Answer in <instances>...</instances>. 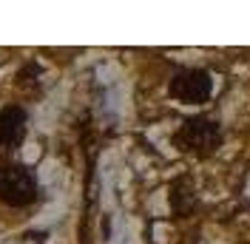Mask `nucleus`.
<instances>
[{
  "label": "nucleus",
  "instance_id": "nucleus-6",
  "mask_svg": "<svg viewBox=\"0 0 250 244\" xmlns=\"http://www.w3.org/2000/svg\"><path fill=\"white\" fill-rule=\"evenodd\" d=\"M46 236H48V233H29V242H40V244H43V242H46Z\"/></svg>",
  "mask_w": 250,
  "mask_h": 244
},
{
  "label": "nucleus",
  "instance_id": "nucleus-5",
  "mask_svg": "<svg viewBox=\"0 0 250 244\" xmlns=\"http://www.w3.org/2000/svg\"><path fill=\"white\" fill-rule=\"evenodd\" d=\"M196 207V193H193V184L188 179H176L171 184V210L176 216H188Z\"/></svg>",
  "mask_w": 250,
  "mask_h": 244
},
{
  "label": "nucleus",
  "instance_id": "nucleus-3",
  "mask_svg": "<svg viewBox=\"0 0 250 244\" xmlns=\"http://www.w3.org/2000/svg\"><path fill=\"white\" fill-rule=\"evenodd\" d=\"M213 94V77L205 68H182L171 80V97L188 105H202Z\"/></svg>",
  "mask_w": 250,
  "mask_h": 244
},
{
  "label": "nucleus",
  "instance_id": "nucleus-2",
  "mask_svg": "<svg viewBox=\"0 0 250 244\" xmlns=\"http://www.w3.org/2000/svg\"><path fill=\"white\" fill-rule=\"evenodd\" d=\"M37 196H40L37 179L26 165L0 168V202H6L9 207H26L31 202H37Z\"/></svg>",
  "mask_w": 250,
  "mask_h": 244
},
{
  "label": "nucleus",
  "instance_id": "nucleus-1",
  "mask_svg": "<svg viewBox=\"0 0 250 244\" xmlns=\"http://www.w3.org/2000/svg\"><path fill=\"white\" fill-rule=\"evenodd\" d=\"M219 142H222V128L210 117H190L173 134V145L179 151L196 153V156H210L219 148Z\"/></svg>",
  "mask_w": 250,
  "mask_h": 244
},
{
  "label": "nucleus",
  "instance_id": "nucleus-4",
  "mask_svg": "<svg viewBox=\"0 0 250 244\" xmlns=\"http://www.w3.org/2000/svg\"><path fill=\"white\" fill-rule=\"evenodd\" d=\"M26 139V111L20 105L0 108V148H17Z\"/></svg>",
  "mask_w": 250,
  "mask_h": 244
}]
</instances>
